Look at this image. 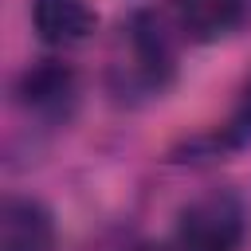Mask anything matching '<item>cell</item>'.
I'll return each instance as SVG.
<instances>
[{
    "label": "cell",
    "instance_id": "1",
    "mask_svg": "<svg viewBox=\"0 0 251 251\" xmlns=\"http://www.w3.org/2000/svg\"><path fill=\"white\" fill-rule=\"evenodd\" d=\"M176 75V47L153 12H137L126 24V59L114 63V82L118 90L129 94H161Z\"/></svg>",
    "mask_w": 251,
    "mask_h": 251
},
{
    "label": "cell",
    "instance_id": "2",
    "mask_svg": "<svg viewBox=\"0 0 251 251\" xmlns=\"http://www.w3.org/2000/svg\"><path fill=\"white\" fill-rule=\"evenodd\" d=\"M247 239V208L235 192L212 188L176 216V251H239Z\"/></svg>",
    "mask_w": 251,
    "mask_h": 251
},
{
    "label": "cell",
    "instance_id": "3",
    "mask_svg": "<svg viewBox=\"0 0 251 251\" xmlns=\"http://www.w3.org/2000/svg\"><path fill=\"white\" fill-rule=\"evenodd\" d=\"M16 106L39 122V126H67L78 110V75L63 59H39L20 71L16 86Z\"/></svg>",
    "mask_w": 251,
    "mask_h": 251
},
{
    "label": "cell",
    "instance_id": "4",
    "mask_svg": "<svg viewBox=\"0 0 251 251\" xmlns=\"http://www.w3.org/2000/svg\"><path fill=\"white\" fill-rule=\"evenodd\" d=\"M0 251H55V216L35 196H4Z\"/></svg>",
    "mask_w": 251,
    "mask_h": 251
},
{
    "label": "cell",
    "instance_id": "5",
    "mask_svg": "<svg viewBox=\"0 0 251 251\" xmlns=\"http://www.w3.org/2000/svg\"><path fill=\"white\" fill-rule=\"evenodd\" d=\"M31 24L47 47H75L94 35L98 12L90 0H31Z\"/></svg>",
    "mask_w": 251,
    "mask_h": 251
},
{
    "label": "cell",
    "instance_id": "6",
    "mask_svg": "<svg viewBox=\"0 0 251 251\" xmlns=\"http://www.w3.org/2000/svg\"><path fill=\"white\" fill-rule=\"evenodd\" d=\"M176 27L196 43H216L247 20V0H173Z\"/></svg>",
    "mask_w": 251,
    "mask_h": 251
},
{
    "label": "cell",
    "instance_id": "7",
    "mask_svg": "<svg viewBox=\"0 0 251 251\" xmlns=\"http://www.w3.org/2000/svg\"><path fill=\"white\" fill-rule=\"evenodd\" d=\"M196 145H204V149H208V157H220V153H231V149L251 145V78L243 82V90H239V98H235V106H231L227 122H224L216 133L200 137Z\"/></svg>",
    "mask_w": 251,
    "mask_h": 251
},
{
    "label": "cell",
    "instance_id": "8",
    "mask_svg": "<svg viewBox=\"0 0 251 251\" xmlns=\"http://www.w3.org/2000/svg\"><path fill=\"white\" fill-rule=\"evenodd\" d=\"M137 251H165V247H137Z\"/></svg>",
    "mask_w": 251,
    "mask_h": 251
}]
</instances>
